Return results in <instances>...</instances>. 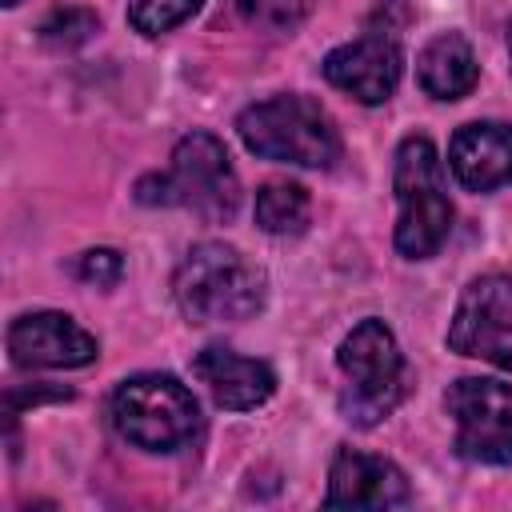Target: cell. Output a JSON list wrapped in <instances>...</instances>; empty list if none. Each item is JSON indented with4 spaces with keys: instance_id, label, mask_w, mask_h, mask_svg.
<instances>
[{
    "instance_id": "obj_4",
    "label": "cell",
    "mask_w": 512,
    "mask_h": 512,
    "mask_svg": "<svg viewBox=\"0 0 512 512\" xmlns=\"http://www.w3.org/2000/svg\"><path fill=\"white\" fill-rule=\"evenodd\" d=\"M236 132L248 152L300 168H328L340 156L332 116L308 96H272L240 112Z\"/></svg>"
},
{
    "instance_id": "obj_21",
    "label": "cell",
    "mask_w": 512,
    "mask_h": 512,
    "mask_svg": "<svg viewBox=\"0 0 512 512\" xmlns=\"http://www.w3.org/2000/svg\"><path fill=\"white\" fill-rule=\"evenodd\" d=\"M4 4H8V8H12V4H20V0H4Z\"/></svg>"
},
{
    "instance_id": "obj_1",
    "label": "cell",
    "mask_w": 512,
    "mask_h": 512,
    "mask_svg": "<svg viewBox=\"0 0 512 512\" xmlns=\"http://www.w3.org/2000/svg\"><path fill=\"white\" fill-rule=\"evenodd\" d=\"M172 292L192 324H236L260 312L264 272L244 252L208 240L180 260Z\"/></svg>"
},
{
    "instance_id": "obj_7",
    "label": "cell",
    "mask_w": 512,
    "mask_h": 512,
    "mask_svg": "<svg viewBox=\"0 0 512 512\" xmlns=\"http://www.w3.org/2000/svg\"><path fill=\"white\" fill-rule=\"evenodd\" d=\"M444 408L456 424V452L476 464H512V388L484 376L448 384Z\"/></svg>"
},
{
    "instance_id": "obj_13",
    "label": "cell",
    "mask_w": 512,
    "mask_h": 512,
    "mask_svg": "<svg viewBox=\"0 0 512 512\" xmlns=\"http://www.w3.org/2000/svg\"><path fill=\"white\" fill-rule=\"evenodd\" d=\"M192 372L212 392V400L232 412H248L256 404H264L276 388V376L264 360L240 356L236 348H224V344H208L204 352H196Z\"/></svg>"
},
{
    "instance_id": "obj_16",
    "label": "cell",
    "mask_w": 512,
    "mask_h": 512,
    "mask_svg": "<svg viewBox=\"0 0 512 512\" xmlns=\"http://www.w3.org/2000/svg\"><path fill=\"white\" fill-rule=\"evenodd\" d=\"M196 8H200V0H128V20L136 32L160 36V32L176 28L180 20H188Z\"/></svg>"
},
{
    "instance_id": "obj_20",
    "label": "cell",
    "mask_w": 512,
    "mask_h": 512,
    "mask_svg": "<svg viewBox=\"0 0 512 512\" xmlns=\"http://www.w3.org/2000/svg\"><path fill=\"white\" fill-rule=\"evenodd\" d=\"M508 56H512V24H508Z\"/></svg>"
},
{
    "instance_id": "obj_19",
    "label": "cell",
    "mask_w": 512,
    "mask_h": 512,
    "mask_svg": "<svg viewBox=\"0 0 512 512\" xmlns=\"http://www.w3.org/2000/svg\"><path fill=\"white\" fill-rule=\"evenodd\" d=\"M76 272H80V280L108 288V284H116V280H120L124 260H120V252H112V248H88V252L80 256Z\"/></svg>"
},
{
    "instance_id": "obj_8",
    "label": "cell",
    "mask_w": 512,
    "mask_h": 512,
    "mask_svg": "<svg viewBox=\"0 0 512 512\" xmlns=\"http://www.w3.org/2000/svg\"><path fill=\"white\" fill-rule=\"evenodd\" d=\"M448 348L512 372V280L480 276L464 288L448 324Z\"/></svg>"
},
{
    "instance_id": "obj_11",
    "label": "cell",
    "mask_w": 512,
    "mask_h": 512,
    "mask_svg": "<svg viewBox=\"0 0 512 512\" xmlns=\"http://www.w3.org/2000/svg\"><path fill=\"white\" fill-rule=\"evenodd\" d=\"M408 480L404 472L372 452L340 448L328 472V504L332 508H400L408 504Z\"/></svg>"
},
{
    "instance_id": "obj_3",
    "label": "cell",
    "mask_w": 512,
    "mask_h": 512,
    "mask_svg": "<svg viewBox=\"0 0 512 512\" xmlns=\"http://www.w3.org/2000/svg\"><path fill=\"white\" fill-rule=\"evenodd\" d=\"M396 252L408 260H428L452 232V200L440 152L428 136H408L396 148Z\"/></svg>"
},
{
    "instance_id": "obj_2",
    "label": "cell",
    "mask_w": 512,
    "mask_h": 512,
    "mask_svg": "<svg viewBox=\"0 0 512 512\" xmlns=\"http://www.w3.org/2000/svg\"><path fill=\"white\" fill-rule=\"evenodd\" d=\"M136 196L144 204H176L196 212L200 220H232L240 208V180L228 164L224 144L212 132H188L172 148L168 172L144 176L136 184Z\"/></svg>"
},
{
    "instance_id": "obj_12",
    "label": "cell",
    "mask_w": 512,
    "mask_h": 512,
    "mask_svg": "<svg viewBox=\"0 0 512 512\" xmlns=\"http://www.w3.org/2000/svg\"><path fill=\"white\" fill-rule=\"evenodd\" d=\"M448 168L468 192H492L500 184H512V124H464L448 144Z\"/></svg>"
},
{
    "instance_id": "obj_17",
    "label": "cell",
    "mask_w": 512,
    "mask_h": 512,
    "mask_svg": "<svg viewBox=\"0 0 512 512\" xmlns=\"http://www.w3.org/2000/svg\"><path fill=\"white\" fill-rule=\"evenodd\" d=\"M88 32H96V16L84 12V8H56V12L40 24V36H44L48 44H64V48L88 40Z\"/></svg>"
},
{
    "instance_id": "obj_14",
    "label": "cell",
    "mask_w": 512,
    "mask_h": 512,
    "mask_svg": "<svg viewBox=\"0 0 512 512\" xmlns=\"http://www.w3.org/2000/svg\"><path fill=\"white\" fill-rule=\"evenodd\" d=\"M416 80L436 100H460L476 88V56L460 32H440L416 60Z\"/></svg>"
},
{
    "instance_id": "obj_5",
    "label": "cell",
    "mask_w": 512,
    "mask_h": 512,
    "mask_svg": "<svg viewBox=\"0 0 512 512\" xmlns=\"http://www.w3.org/2000/svg\"><path fill=\"white\" fill-rule=\"evenodd\" d=\"M112 424L144 452H176L200 432V404L176 376L140 372L112 392Z\"/></svg>"
},
{
    "instance_id": "obj_15",
    "label": "cell",
    "mask_w": 512,
    "mask_h": 512,
    "mask_svg": "<svg viewBox=\"0 0 512 512\" xmlns=\"http://www.w3.org/2000/svg\"><path fill=\"white\" fill-rule=\"evenodd\" d=\"M308 192L292 180H268L256 192V224L272 236H288V232H304L308 224Z\"/></svg>"
},
{
    "instance_id": "obj_18",
    "label": "cell",
    "mask_w": 512,
    "mask_h": 512,
    "mask_svg": "<svg viewBox=\"0 0 512 512\" xmlns=\"http://www.w3.org/2000/svg\"><path fill=\"white\" fill-rule=\"evenodd\" d=\"M240 12L260 28H288L300 20V0H240Z\"/></svg>"
},
{
    "instance_id": "obj_6",
    "label": "cell",
    "mask_w": 512,
    "mask_h": 512,
    "mask_svg": "<svg viewBox=\"0 0 512 512\" xmlns=\"http://www.w3.org/2000/svg\"><path fill=\"white\" fill-rule=\"evenodd\" d=\"M336 364L348 380V388L340 392V412L344 420L360 424V428H372L376 420H384L400 396H404V356H400V344L392 336V328L384 320H360L340 352H336Z\"/></svg>"
},
{
    "instance_id": "obj_9",
    "label": "cell",
    "mask_w": 512,
    "mask_h": 512,
    "mask_svg": "<svg viewBox=\"0 0 512 512\" xmlns=\"http://www.w3.org/2000/svg\"><path fill=\"white\" fill-rule=\"evenodd\" d=\"M320 68H324L328 84H336L340 92L356 96L360 104H384L400 84L404 56H400V44L392 36L368 32V36H360L352 44L332 48Z\"/></svg>"
},
{
    "instance_id": "obj_10",
    "label": "cell",
    "mask_w": 512,
    "mask_h": 512,
    "mask_svg": "<svg viewBox=\"0 0 512 512\" xmlns=\"http://www.w3.org/2000/svg\"><path fill=\"white\" fill-rule=\"evenodd\" d=\"M8 352L20 368H80L96 360V336L64 312H32L8 328Z\"/></svg>"
}]
</instances>
